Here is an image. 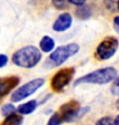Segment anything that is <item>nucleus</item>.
Masks as SVG:
<instances>
[{
    "mask_svg": "<svg viewBox=\"0 0 119 125\" xmlns=\"http://www.w3.org/2000/svg\"><path fill=\"white\" fill-rule=\"evenodd\" d=\"M42 58V54L36 46L28 45L17 50L12 56V61L15 65L24 69L35 67Z\"/></svg>",
    "mask_w": 119,
    "mask_h": 125,
    "instance_id": "1",
    "label": "nucleus"
},
{
    "mask_svg": "<svg viewBox=\"0 0 119 125\" xmlns=\"http://www.w3.org/2000/svg\"><path fill=\"white\" fill-rule=\"evenodd\" d=\"M117 78L116 70L113 67L99 69L92 72L86 75L77 79L74 83V86H78L82 83H93V84H106L115 81Z\"/></svg>",
    "mask_w": 119,
    "mask_h": 125,
    "instance_id": "2",
    "label": "nucleus"
},
{
    "mask_svg": "<svg viewBox=\"0 0 119 125\" xmlns=\"http://www.w3.org/2000/svg\"><path fill=\"white\" fill-rule=\"evenodd\" d=\"M89 107H81L77 100H70L63 104L57 112L62 122H72L80 119L89 111Z\"/></svg>",
    "mask_w": 119,
    "mask_h": 125,
    "instance_id": "3",
    "label": "nucleus"
},
{
    "mask_svg": "<svg viewBox=\"0 0 119 125\" xmlns=\"http://www.w3.org/2000/svg\"><path fill=\"white\" fill-rule=\"evenodd\" d=\"M79 45L76 43H71L66 45L58 46L53 53L49 56L46 64L51 67H58L66 61L68 58L79 52Z\"/></svg>",
    "mask_w": 119,
    "mask_h": 125,
    "instance_id": "4",
    "label": "nucleus"
},
{
    "mask_svg": "<svg viewBox=\"0 0 119 125\" xmlns=\"http://www.w3.org/2000/svg\"><path fill=\"white\" fill-rule=\"evenodd\" d=\"M44 83L45 81L43 78H36L28 82L27 83L20 86L16 91H14V93L11 95V101L14 103L19 102L23 99L31 96L37 90L40 89L42 86H44Z\"/></svg>",
    "mask_w": 119,
    "mask_h": 125,
    "instance_id": "5",
    "label": "nucleus"
},
{
    "mask_svg": "<svg viewBox=\"0 0 119 125\" xmlns=\"http://www.w3.org/2000/svg\"><path fill=\"white\" fill-rule=\"evenodd\" d=\"M75 68H64L59 70L51 80V87L55 92H62L71 83L75 75Z\"/></svg>",
    "mask_w": 119,
    "mask_h": 125,
    "instance_id": "6",
    "label": "nucleus"
},
{
    "mask_svg": "<svg viewBox=\"0 0 119 125\" xmlns=\"http://www.w3.org/2000/svg\"><path fill=\"white\" fill-rule=\"evenodd\" d=\"M118 39L114 36H108L99 44L95 51V56L100 60L109 59L116 53L118 48Z\"/></svg>",
    "mask_w": 119,
    "mask_h": 125,
    "instance_id": "7",
    "label": "nucleus"
},
{
    "mask_svg": "<svg viewBox=\"0 0 119 125\" xmlns=\"http://www.w3.org/2000/svg\"><path fill=\"white\" fill-rule=\"evenodd\" d=\"M19 82L20 79L18 76L0 78V98L9 94L16 86H18Z\"/></svg>",
    "mask_w": 119,
    "mask_h": 125,
    "instance_id": "8",
    "label": "nucleus"
},
{
    "mask_svg": "<svg viewBox=\"0 0 119 125\" xmlns=\"http://www.w3.org/2000/svg\"><path fill=\"white\" fill-rule=\"evenodd\" d=\"M72 16L68 12L62 13L58 16V18L55 20V21L53 24V30L58 32H62L66 30H68L72 24Z\"/></svg>",
    "mask_w": 119,
    "mask_h": 125,
    "instance_id": "9",
    "label": "nucleus"
},
{
    "mask_svg": "<svg viewBox=\"0 0 119 125\" xmlns=\"http://www.w3.org/2000/svg\"><path fill=\"white\" fill-rule=\"evenodd\" d=\"M37 106H38V104L36 102V100H30V101L18 106V107L17 108V111L20 115H28V114H31L34 111Z\"/></svg>",
    "mask_w": 119,
    "mask_h": 125,
    "instance_id": "10",
    "label": "nucleus"
},
{
    "mask_svg": "<svg viewBox=\"0 0 119 125\" xmlns=\"http://www.w3.org/2000/svg\"><path fill=\"white\" fill-rule=\"evenodd\" d=\"M55 47V41L52 37L48 35H44L42 40L40 41V48L44 53L51 52Z\"/></svg>",
    "mask_w": 119,
    "mask_h": 125,
    "instance_id": "11",
    "label": "nucleus"
},
{
    "mask_svg": "<svg viewBox=\"0 0 119 125\" xmlns=\"http://www.w3.org/2000/svg\"><path fill=\"white\" fill-rule=\"evenodd\" d=\"M23 122V117L18 113H11L7 116L2 125H21Z\"/></svg>",
    "mask_w": 119,
    "mask_h": 125,
    "instance_id": "12",
    "label": "nucleus"
},
{
    "mask_svg": "<svg viewBox=\"0 0 119 125\" xmlns=\"http://www.w3.org/2000/svg\"><path fill=\"white\" fill-rule=\"evenodd\" d=\"M92 14V9L86 4L81 7H79L76 10V16L80 20H88L89 18H91Z\"/></svg>",
    "mask_w": 119,
    "mask_h": 125,
    "instance_id": "13",
    "label": "nucleus"
},
{
    "mask_svg": "<svg viewBox=\"0 0 119 125\" xmlns=\"http://www.w3.org/2000/svg\"><path fill=\"white\" fill-rule=\"evenodd\" d=\"M63 122H62L61 119L58 116L57 112H55L53 115L51 116V118L49 119L48 122L46 125H61Z\"/></svg>",
    "mask_w": 119,
    "mask_h": 125,
    "instance_id": "14",
    "label": "nucleus"
},
{
    "mask_svg": "<svg viewBox=\"0 0 119 125\" xmlns=\"http://www.w3.org/2000/svg\"><path fill=\"white\" fill-rule=\"evenodd\" d=\"M15 110H16V107H14L12 104H6L2 107V113L4 116H8L9 114L15 112Z\"/></svg>",
    "mask_w": 119,
    "mask_h": 125,
    "instance_id": "15",
    "label": "nucleus"
},
{
    "mask_svg": "<svg viewBox=\"0 0 119 125\" xmlns=\"http://www.w3.org/2000/svg\"><path fill=\"white\" fill-rule=\"evenodd\" d=\"M95 125H114V121L111 117H102L96 121Z\"/></svg>",
    "mask_w": 119,
    "mask_h": 125,
    "instance_id": "16",
    "label": "nucleus"
},
{
    "mask_svg": "<svg viewBox=\"0 0 119 125\" xmlns=\"http://www.w3.org/2000/svg\"><path fill=\"white\" fill-rule=\"evenodd\" d=\"M52 4H53V6L55 9H59V10H62V9H64L66 8L67 2L65 1V0H53V1H52Z\"/></svg>",
    "mask_w": 119,
    "mask_h": 125,
    "instance_id": "17",
    "label": "nucleus"
},
{
    "mask_svg": "<svg viewBox=\"0 0 119 125\" xmlns=\"http://www.w3.org/2000/svg\"><path fill=\"white\" fill-rule=\"evenodd\" d=\"M105 4H106V6H107V9H116V8H117V9H118V1H117V2H116V1H105Z\"/></svg>",
    "mask_w": 119,
    "mask_h": 125,
    "instance_id": "18",
    "label": "nucleus"
},
{
    "mask_svg": "<svg viewBox=\"0 0 119 125\" xmlns=\"http://www.w3.org/2000/svg\"><path fill=\"white\" fill-rule=\"evenodd\" d=\"M8 61H9V58L6 55L0 54V68L5 67L8 64Z\"/></svg>",
    "mask_w": 119,
    "mask_h": 125,
    "instance_id": "19",
    "label": "nucleus"
},
{
    "mask_svg": "<svg viewBox=\"0 0 119 125\" xmlns=\"http://www.w3.org/2000/svg\"><path fill=\"white\" fill-rule=\"evenodd\" d=\"M68 3H70L72 5H75V6H78V7H81V6L86 4V1L85 0H69Z\"/></svg>",
    "mask_w": 119,
    "mask_h": 125,
    "instance_id": "20",
    "label": "nucleus"
},
{
    "mask_svg": "<svg viewBox=\"0 0 119 125\" xmlns=\"http://www.w3.org/2000/svg\"><path fill=\"white\" fill-rule=\"evenodd\" d=\"M118 26H119V16H115V19H114V28H115L116 32L119 31Z\"/></svg>",
    "mask_w": 119,
    "mask_h": 125,
    "instance_id": "21",
    "label": "nucleus"
},
{
    "mask_svg": "<svg viewBox=\"0 0 119 125\" xmlns=\"http://www.w3.org/2000/svg\"><path fill=\"white\" fill-rule=\"evenodd\" d=\"M118 121H119V116L117 115L116 118L115 119V121H114V125H118Z\"/></svg>",
    "mask_w": 119,
    "mask_h": 125,
    "instance_id": "22",
    "label": "nucleus"
}]
</instances>
